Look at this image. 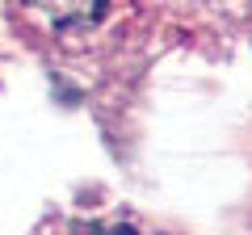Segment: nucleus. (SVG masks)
Wrapping results in <instances>:
<instances>
[{
    "mask_svg": "<svg viewBox=\"0 0 252 235\" xmlns=\"http://www.w3.org/2000/svg\"><path fill=\"white\" fill-rule=\"evenodd\" d=\"M34 21H42L55 34H80V29H93L101 17L109 13V0H21Z\"/></svg>",
    "mask_w": 252,
    "mask_h": 235,
    "instance_id": "obj_1",
    "label": "nucleus"
},
{
    "mask_svg": "<svg viewBox=\"0 0 252 235\" xmlns=\"http://www.w3.org/2000/svg\"><path fill=\"white\" fill-rule=\"evenodd\" d=\"M114 235H135V231H130V227H118V231Z\"/></svg>",
    "mask_w": 252,
    "mask_h": 235,
    "instance_id": "obj_2",
    "label": "nucleus"
}]
</instances>
